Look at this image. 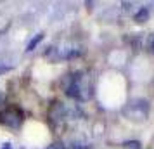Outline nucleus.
<instances>
[{"label": "nucleus", "mask_w": 154, "mask_h": 149, "mask_svg": "<svg viewBox=\"0 0 154 149\" xmlns=\"http://www.w3.org/2000/svg\"><path fill=\"white\" fill-rule=\"evenodd\" d=\"M0 123L2 125H7V127H19L21 123V114L16 113L14 109H5L0 113Z\"/></svg>", "instance_id": "f257e3e1"}, {"label": "nucleus", "mask_w": 154, "mask_h": 149, "mask_svg": "<svg viewBox=\"0 0 154 149\" xmlns=\"http://www.w3.org/2000/svg\"><path fill=\"white\" fill-rule=\"evenodd\" d=\"M147 19H149V9L142 7L139 12L135 14V21H137V23H144V21H147Z\"/></svg>", "instance_id": "f03ea898"}, {"label": "nucleus", "mask_w": 154, "mask_h": 149, "mask_svg": "<svg viewBox=\"0 0 154 149\" xmlns=\"http://www.w3.org/2000/svg\"><path fill=\"white\" fill-rule=\"evenodd\" d=\"M42 40H43V33H38L35 38H31V40H29V43H28V47H26V49H28V50H33L36 45H38V43L42 42Z\"/></svg>", "instance_id": "7ed1b4c3"}, {"label": "nucleus", "mask_w": 154, "mask_h": 149, "mask_svg": "<svg viewBox=\"0 0 154 149\" xmlns=\"http://www.w3.org/2000/svg\"><path fill=\"white\" fill-rule=\"evenodd\" d=\"M123 146H125L126 149H140V144H139V142H137V141H132V142H125Z\"/></svg>", "instance_id": "20e7f679"}, {"label": "nucleus", "mask_w": 154, "mask_h": 149, "mask_svg": "<svg viewBox=\"0 0 154 149\" xmlns=\"http://www.w3.org/2000/svg\"><path fill=\"white\" fill-rule=\"evenodd\" d=\"M73 149H88V146H85L82 142H76V144H73Z\"/></svg>", "instance_id": "39448f33"}, {"label": "nucleus", "mask_w": 154, "mask_h": 149, "mask_svg": "<svg viewBox=\"0 0 154 149\" xmlns=\"http://www.w3.org/2000/svg\"><path fill=\"white\" fill-rule=\"evenodd\" d=\"M47 149H68V147L63 146V144H52V146H49Z\"/></svg>", "instance_id": "423d86ee"}, {"label": "nucleus", "mask_w": 154, "mask_h": 149, "mask_svg": "<svg viewBox=\"0 0 154 149\" xmlns=\"http://www.w3.org/2000/svg\"><path fill=\"white\" fill-rule=\"evenodd\" d=\"M151 50H152V54H154V35L151 36Z\"/></svg>", "instance_id": "0eeeda50"}, {"label": "nucleus", "mask_w": 154, "mask_h": 149, "mask_svg": "<svg viewBox=\"0 0 154 149\" xmlns=\"http://www.w3.org/2000/svg\"><path fill=\"white\" fill-rule=\"evenodd\" d=\"M2 149H12V147H11V144H4V147Z\"/></svg>", "instance_id": "6e6552de"}]
</instances>
